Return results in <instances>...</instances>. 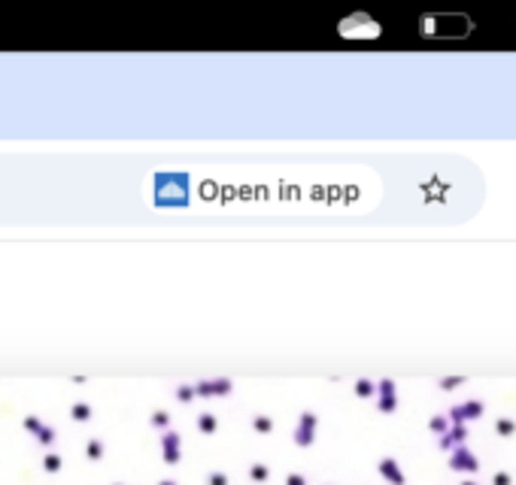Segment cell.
<instances>
[{"mask_svg":"<svg viewBox=\"0 0 516 485\" xmlns=\"http://www.w3.org/2000/svg\"><path fill=\"white\" fill-rule=\"evenodd\" d=\"M234 391V382L228 376H213V379H200L194 385V397H228Z\"/></svg>","mask_w":516,"mask_h":485,"instance_id":"cell-1","label":"cell"},{"mask_svg":"<svg viewBox=\"0 0 516 485\" xmlns=\"http://www.w3.org/2000/svg\"><path fill=\"white\" fill-rule=\"evenodd\" d=\"M483 410H486L483 400H465V403L452 406L450 413H447V419H450V424H468V421L480 419V416H483Z\"/></svg>","mask_w":516,"mask_h":485,"instance_id":"cell-2","label":"cell"},{"mask_svg":"<svg viewBox=\"0 0 516 485\" xmlns=\"http://www.w3.org/2000/svg\"><path fill=\"white\" fill-rule=\"evenodd\" d=\"M377 406H380V413H386L392 416L395 410H398V391H395V379H380L377 382Z\"/></svg>","mask_w":516,"mask_h":485,"instance_id":"cell-3","label":"cell"},{"mask_svg":"<svg viewBox=\"0 0 516 485\" xmlns=\"http://www.w3.org/2000/svg\"><path fill=\"white\" fill-rule=\"evenodd\" d=\"M450 467L458 470V473H477V470H480V458L471 452L468 446H458V449H452V455H450Z\"/></svg>","mask_w":516,"mask_h":485,"instance_id":"cell-4","label":"cell"},{"mask_svg":"<svg viewBox=\"0 0 516 485\" xmlns=\"http://www.w3.org/2000/svg\"><path fill=\"white\" fill-rule=\"evenodd\" d=\"M313 431H316V413H304L298 431H294V443L298 446H310L313 443Z\"/></svg>","mask_w":516,"mask_h":485,"instance_id":"cell-5","label":"cell"},{"mask_svg":"<svg viewBox=\"0 0 516 485\" xmlns=\"http://www.w3.org/2000/svg\"><path fill=\"white\" fill-rule=\"evenodd\" d=\"M465 437H468V428L465 424H450V431L440 437V449H458V446H465Z\"/></svg>","mask_w":516,"mask_h":485,"instance_id":"cell-6","label":"cell"},{"mask_svg":"<svg viewBox=\"0 0 516 485\" xmlns=\"http://www.w3.org/2000/svg\"><path fill=\"white\" fill-rule=\"evenodd\" d=\"M164 458H167V464H176V458H179V434H164Z\"/></svg>","mask_w":516,"mask_h":485,"instance_id":"cell-7","label":"cell"},{"mask_svg":"<svg viewBox=\"0 0 516 485\" xmlns=\"http://www.w3.org/2000/svg\"><path fill=\"white\" fill-rule=\"evenodd\" d=\"M380 473L386 476L392 485H404V473L398 470V464L392 461V458H386V461H380Z\"/></svg>","mask_w":516,"mask_h":485,"instance_id":"cell-8","label":"cell"},{"mask_svg":"<svg viewBox=\"0 0 516 485\" xmlns=\"http://www.w3.org/2000/svg\"><path fill=\"white\" fill-rule=\"evenodd\" d=\"M377 394V382H371V379H355V397H374Z\"/></svg>","mask_w":516,"mask_h":485,"instance_id":"cell-9","label":"cell"},{"mask_svg":"<svg viewBox=\"0 0 516 485\" xmlns=\"http://www.w3.org/2000/svg\"><path fill=\"white\" fill-rule=\"evenodd\" d=\"M70 416L76 421H88L91 419V406H88V403H73V406H70Z\"/></svg>","mask_w":516,"mask_h":485,"instance_id":"cell-10","label":"cell"},{"mask_svg":"<svg viewBox=\"0 0 516 485\" xmlns=\"http://www.w3.org/2000/svg\"><path fill=\"white\" fill-rule=\"evenodd\" d=\"M197 428H200L204 434H213V431H216V416H213V413H200V416H197Z\"/></svg>","mask_w":516,"mask_h":485,"instance_id":"cell-11","label":"cell"},{"mask_svg":"<svg viewBox=\"0 0 516 485\" xmlns=\"http://www.w3.org/2000/svg\"><path fill=\"white\" fill-rule=\"evenodd\" d=\"M495 431H498L501 437H513L516 434V421L513 419H498L495 421Z\"/></svg>","mask_w":516,"mask_h":485,"instance_id":"cell-12","label":"cell"},{"mask_svg":"<svg viewBox=\"0 0 516 485\" xmlns=\"http://www.w3.org/2000/svg\"><path fill=\"white\" fill-rule=\"evenodd\" d=\"M173 394H176L179 403H189V400H194V385H186V382H182V385L173 388Z\"/></svg>","mask_w":516,"mask_h":485,"instance_id":"cell-13","label":"cell"},{"mask_svg":"<svg viewBox=\"0 0 516 485\" xmlns=\"http://www.w3.org/2000/svg\"><path fill=\"white\" fill-rule=\"evenodd\" d=\"M428 428H431L434 434H440V437H444V434L450 431V419H447V416H434V419L428 421Z\"/></svg>","mask_w":516,"mask_h":485,"instance_id":"cell-14","label":"cell"},{"mask_svg":"<svg viewBox=\"0 0 516 485\" xmlns=\"http://www.w3.org/2000/svg\"><path fill=\"white\" fill-rule=\"evenodd\" d=\"M36 440H40L43 446H49V443L55 440V428H40V431H36Z\"/></svg>","mask_w":516,"mask_h":485,"instance_id":"cell-15","label":"cell"},{"mask_svg":"<svg viewBox=\"0 0 516 485\" xmlns=\"http://www.w3.org/2000/svg\"><path fill=\"white\" fill-rule=\"evenodd\" d=\"M462 382H465V376H444V379H440V388H444V391H452V388L462 385Z\"/></svg>","mask_w":516,"mask_h":485,"instance_id":"cell-16","label":"cell"},{"mask_svg":"<svg viewBox=\"0 0 516 485\" xmlns=\"http://www.w3.org/2000/svg\"><path fill=\"white\" fill-rule=\"evenodd\" d=\"M255 431H261V434H267V431H273V421L267 419V416H255Z\"/></svg>","mask_w":516,"mask_h":485,"instance_id":"cell-17","label":"cell"},{"mask_svg":"<svg viewBox=\"0 0 516 485\" xmlns=\"http://www.w3.org/2000/svg\"><path fill=\"white\" fill-rule=\"evenodd\" d=\"M152 424L155 428H167V421H170V413H164V410H158V413H152Z\"/></svg>","mask_w":516,"mask_h":485,"instance_id":"cell-18","label":"cell"},{"mask_svg":"<svg viewBox=\"0 0 516 485\" xmlns=\"http://www.w3.org/2000/svg\"><path fill=\"white\" fill-rule=\"evenodd\" d=\"M510 482H513V479H510V473H501V470H498V473L492 476V485H510Z\"/></svg>","mask_w":516,"mask_h":485,"instance_id":"cell-19","label":"cell"},{"mask_svg":"<svg viewBox=\"0 0 516 485\" xmlns=\"http://www.w3.org/2000/svg\"><path fill=\"white\" fill-rule=\"evenodd\" d=\"M25 428H28V431H33V434H36V431H40L43 424H40V419H36V416H28V419H25Z\"/></svg>","mask_w":516,"mask_h":485,"instance_id":"cell-20","label":"cell"},{"mask_svg":"<svg viewBox=\"0 0 516 485\" xmlns=\"http://www.w3.org/2000/svg\"><path fill=\"white\" fill-rule=\"evenodd\" d=\"M88 455H91V458H100V455H103V446H100V440H91V446H88Z\"/></svg>","mask_w":516,"mask_h":485,"instance_id":"cell-21","label":"cell"},{"mask_svg":"<svg viewBox=\"0 0 516 485\" xmlns=\"http://www.w3.org/2000/svg\"><path fill=\"white\" fill-rule=\"evenodd\" d=\"M46 467H49V470H58L61 464H58V458H55V455H49V458H46Z\"/></svg>","mask_w":516,"mask_h":485,"instance_id":"cell-22","label":"cell"},{"mask_svg":"<svg viewBox=\"0 0 516 485\" xmlns=\"http://www.w3.org/2000/svg\"><path fill=\"white\" fill-rule=\"evenodd\" d=\"M289 485H304V479L301 476H289Z\"/></svg>","mask_w":516,"mask_h":485,"instance_id":"cell-23","label":"cell"},{"mask_svg":"<svg viewBox=\"0 0 516 485\" xmlns=\"http://www.w3.org/2000/svg\"><path fill=\"white\" fill-rule=\"evenodd\" d=\"M213 485H225V476H213Z\"/></svg>","mask_w":516,"mask_h":485,"instance_id":"cell-24","label":"cell"},{"mask_svg":"<svg viewBox=\"0 0 516 485\" xmlns=\"http://www.w3.org/2000/svg\"><path fill=\"white\" fill-rule=\"evenodd\" d=\"M462 485H477V482H471V479H468V482H462Z\"/></svg>","mask_w":516,"mask_h":485,"instance_id":"cell-25","label":"cell"}]
</instances>
